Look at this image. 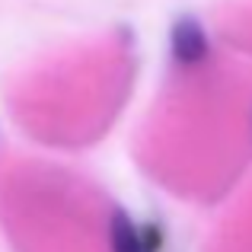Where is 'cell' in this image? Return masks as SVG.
<instances>
[{"label":"cell","mask_w":252,"mask_h":252,"mask_svg":"<svg viewBox=\"0 0 252 252\" xmlns=\"http://www.w3.org/2000/svg\"><path fill=\"white\" fill-rule=\"evenodd\" d=\"M109 246L112 252H157V236L150 227H141L131 214L115 211L109 220Z\"/></svg>","instance_id":"cell-1"},{"label":"cell","mask_w":252,"mask_h":252,"mask_svg":"<svg viewBox=\"0 0 252 252\" xmlns=\"http://www.w3.org/2000/svg\"><path fill=\"white\" fill-rule=\"evenodd\" d=\"M172 55H176L179 64H185V67H191V64H201L204 58H208L211 45H208V35H204V29L195 23V19H179L176 26H172Z\"/></svg>","instance_id":"cell-2"}]
</instances>
